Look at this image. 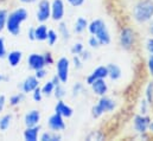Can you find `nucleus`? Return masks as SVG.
Returning <instances> with one entry per match:
<instances>
[{
    "label": "nucleus",
    "instance_id": "nucleus-42",
    "mask_svg": "<svg viewBox=\"0 0 153 141\" xmlns=\"http://www.w3.org/2000/svg\"><path fill=\"white\" fill-rule=\"evenodd\" d=\"M78 56L82 58V61H83V62H87V61H89V59L91 58V53H90L88 50H85V49H84V50H83Z\"/></svg>",
    "mask_w": 153,
    "mask_h": 141
},
{
    "label": "nucleus",
    "instance_id": "nucleus-5",
    "mask_svg": "<svg viewBox=\"0 0 153 141\" xmlns=\"http://www.w3.org/2000/svg\"><path fill=\"white\" fill-rule=\"evenodd\" d=\"M115 108H116V102L112 97H109L107 95L100 96L97 102L91 107V116L94 119H99L106 113L114 111Z\"/></svg>",
    "mask_w": 153,
    "mask_h": 141
},
{
    "label": "nucleus",
    "instance_id": "nucleus-50",
    "mask_svg": "<svg viewBox=\"0 0 153 141\" xmlns=\"http://www.w3.org/2000/svg\"><path fill=\"white\" fill-rule=\"evenodd\" d=\"M51 82H52V83H53V85H55V87H56V85H58V84H61V83H62V82H61V79H59V78H58V77H57V75H55V76H53V77H52V79H51Z\"/></svg>",
    "mask_w": 153,
    "mask_h": 141
},
{
    "label": "nucleus",
    "instance_id": "nucleus-14",
    "mask_svg": "<svg viewBox=\"0 0 153 141\" xmlns=\"http://www.w3.org/2000/svg\"><path fill=\"white\" fill-rule=\"evenodd\" d=\"M27 64H29V68L32 69L33 71L46 67L45 61H44V56L40 53H31L27 57Z\"/></svg>",
    "mask_w": 153,
    "mask_h": 141
},
{
    "label": "nucleus",
    "instance_id": "nucleus-47",
    "mask_svg": "<svg viewBox=\"0 0 153 141\" xmlns=\"http://www.w3.org/2000/svg\"><path fill=\"white\" fill-rule=\"evenodd\" d=\"M27 37L30 40H36L35 39V27H30L27 31Z\"/></svg>",
    "mask_w": 153,
    "mask_h": 141
},
{
    "label": "nucleus",
    "instance_id": "nucleus-38",
    "mask_svg": "<svg viewBox=\"0 0 153 141\" xmlns=\"http://www.w3.org/2000/svg\"><path fill=\"white\" fill-rule=\"evenodd\" d=\"M31 94H32V99H33L35 102H40V101H42V99H43V93H42L40 87L36 88Z\"/></svg>",
    "mask_w": 153,
    "mask_h": 141
},
{
    "label": "nucleus",
    "instance_id": "nucleus-16",
    "mask_svg": "<svg viewBox=\"0 0 153 141\" xmlns=\"http://www.w3.org/2000/svg\"><path fill=\"white\" fill-rule=\"evenodd\" d=\"M39 122H40V113L37 109H32V110L27 111L24 116V123L26 127L38 126Z\"/></svg>",
    "mask_w": 153,
    "mask_h": 141
},
{
    "label": "nucleus",
    "instance_id": "nucleus-21",
    "mask_svg": "<svg viewBox=\"0 0 153 141\" xmlns=\"http://www.w3.org/2000/svg\"><path fill=\"white\" fill-rule=\"evenodd\" d=\"M88 24L89 22L84 18V17H78L74 24V32L79 35V33H83L87 29H88Z\"/></svg>",
    "mask_w": 153,
    "mask_h": 141
},
{
    "label": "nucleus",
    "instance_id": "nucleus-46",
    "mask_svg": "<svg viewBox=\"0 0 153 141\" xmlns=\"http://www.w3.org/2000/svg\"><path fill=\"white\" fill-rule=\"evenodd\" d=\"M5 106H6V97L5 95H0V113L4 110Z\"/></svg>",
    "mask_w": 153,
    "mask_h": 141
},
{
    "label": "nucleus",
    "instance_id": "nucleus-51",
    "mask_svg": "<svg viewBox=\"0 0 153 141\" xmlns=\"http://www.w3.org/2000/svg\"><path fill=\"white\" fill-rule=\"evenodd\" d=\"M19 1L23 4H35V2H38L39 0H19Z\"/></svg>",
    "mask_w": 153,
    "mask_h": 141
},
{
    "label": "nucleus",
    "instance_id": "nucleus-34",
    "mask_svg": "<svg viewBox=\"0 0 153 141\" xmlns=\"http://www.w3.org/2000/svg\"><path fill=\"white\" fill-rule=\"evenodd\" d=\"M83 50H84V45H83L81 42L75 43V44L71 46V49H70V51H71V53H73V55H79Z\"/></svg>",
    "mask_w": 153,
    "mask_h": 141
},
{
    "label": "nucleus",
    "instance_id": "nucleus-29",
    "mask_svg": "<svg viewBox=\"0 0 153 141\" xmlns=\"http://www.w3.org/2000/svg\"><path fill=\"white\" fill-rule=\"evenodd\" d=\"M65 95H67V90H65V88L63 87V83H61V84H58V85L55 87L53 96H55L57 100H63V99L65 97Z\"/></svg>",
    "mask_w": 153,
    "mask_h": 141
},
{
    "label": "nucleus",
    "instance_id": "nucleus-15",
    "mask_svg": "<svg viewBox=\"0 0 153 141\" xmlns=\"http://www.w3.org/2000/svg\"><path fill=\"white\" fill-rule=\"evenodd\" d=\"M55 113L62 115L64 119H69L74 115V109L69 105H67L63 100H57V103L55 106Z\"/></svg>",
    "mask_w": 153,
    "mask_h": 141
},
{
    "label": "nucleus",
    "instance_id": "nucleus-19",
    "mask_svg": "<svg viewBox=\"0 0 153 141\" xmlns=\"http://www.w3.org/2000/svg\"><path fill=\"white\" fill-rule=\"evenodd\" d=\"M107 70H108V78H111L112 81H117L122 76V70L117 64L114 63L107 64Z\"/></svg>",
    "mask_w": 153,
    "mask_h": 141
},
{
    "label": "nucleus",
    "instance_id": "nucleus-23",
    "mask_svg": "<svg viewBox=\"0 0 153 141\" xmlns=\"http://www.w3.org/2000/svg\"><path fill=\"white\" fill-rule=\"evenodd\" d=\"M40 141H61L62 140V135L58 132H53V131H49V132H44L40 138Z\"/></svg>",
    "mask_w": 153,
    "mask_h": 141
},
{
    "label": "nucleus",
    "instance_id": "nucleus-44",
    "mask_svg": "<svg viewBox=\"0 0 153 141\" xmlns=\"http://www.w3.org/2000/svg\"><path fill=\"white\" fill-rule=\"evenodd\" d=\"M35 76L38 78L39 81L43 79V78L46 76V70H45V68H42V69H38V70L35 71Z\"/></svg>",
    "mask_w": 153,
    "mask_h": 141
},
{
    "label": "nucleus",
    "instance_id": "nucleus-8",
    "mask_svg": "<svg viewBox=\"0 0 153 141\" xmlns=\"http://www.w3.org/2000/svg\"><path fill=\"white\" fill-rule=\"evenodd\" d=\"M36 18L39 23H45L51 19V2L49 0H39Z\"/></svg>",
    "mask_w": 153,
    "mask_h": 141
},
{
    "label": "nucleus",
    "instance_id": "nucleus-24",
    "mask_svg": "<svg viewBox=\"0 0 153 141\" xmlns=\"http://www.w3.org/2000/svg\"><path fill=\"white\" fill-rule=\"evenodd\" d=\"M145 99L150 103V106L153 108V78L147 82L145 87Z\"/></svg>",
    "mask_w": 153,
    "mask_h": 141
},
{
    "label": "nucleus",
    "instance_id": "nucleus-6",
    "mask_svg": "<svg viewBox=\"0 0 153 141\" xmlns=\"http://www.w3.org/2000/svg\"><path fill=\"white\" fill-rule=\"evenodd\" d=\"M151 121H152V119H151V116H150L149 114H147V115L137 114V115H134V117H133V129H134L138 134L146 133V132H149Z\"/></svg>",
    "mask_w": 153,
    "mask_h": 141
},
{
    "label": "nucleus",
    "instance_id": "nucleus-4",
    "mask_svg": "<svg viewBox=\"0 0 153 141\" xmlns=\"http://www.w3.org/2000/svg\"><path fill=\"white\" fill-rule=\"evenodd\" d=\"M138 33L134 27L123 25L119 31V45L125 51H133L137 46Z\"/></svg>",
    "mask_w": 153,
    "mask_h": 141
},
{
    "label": "nucleus",
    "instance_id": "nucleus-20",
    "mask_svg": "<svg viewBox=\"0 0 153 141\" xmlns=\"http://www.w3.org/2000/svg\"><path fill=\"white\" fill-rule=\"evenodd\" d=\"M48 26L44 23H40V25H38L37 27H35V39L38 42H44L46 40L48 37Z\"/></svg>",
    "mask_w": 153,
    "mask_h": 141
},
{
    "label": "nucleus",
    "instance_id": "nucleus-1",
    "mask_svg": "<svg viewBox=\"0 0 153 141\" xmlns=\"http://www.w3.org/2000/svg\"><path fill=\"white\" fill-rule=\"evenodd\" d=\"M132 16L137 24H147L153 18V0H138L133 6Z\"/></svg>",
    "mask_w": 153,
    "mask_h": 141
},
{
    "label": "nucleus",
    "instance_id": "nucleus-25",
    "mask_svg": "<svg viewBox=\"0 0 153 141\" xmlns=\"http://www.w3.org/2000/svg\"><path fill=\"white\" fill-rule=\"evenodd\" d=\"M11 122H12V114H5L0 117V131L1 132H5L10 128L11 126Z\"/></svg>",
    "mask_w": 153,
    "mask_h": 141
},
{
    "label": "nucleus",
    "instance_id": "nucleus-43",
    "mask_svg": "<svg viewBox=\"0 0 153 141\" xmlns=\"http://www.w3.org/2000/svg\"><path fill=\"white\" fill-rule=\"evenodd\" d=\"M67 2H68L71 7H81V6L85 2V0H67Z\"/></svg>",
    "mask_w": 153,
    "mask_h": 141
},
{
    "label": "nucleus",
    "instance_id": "nucleus-36",
    "mask_svg": "<svg viewBox=\"0 0 153 141\" xmlns=\"http://www.w3.org/2000/svg\"><path fill=\"white\" fill-rule=\"evenodd\" d=\"M73 65L76 70H81L83 68V61L78 55H74L73 56Z\"/></svg>",
    "mask_w": 153,
    "mask_h": 141
},
{
    "label": "nucleus",
    "instance_id": "nucleus-22",
    "mask_svg": "<svg viewBox=\"0 0 153 141\" xmlns=\"http://www.w3.org/2000/svg\"><path fill=\"white\" fill-rule=\"evenodd\" d=\"M106 139H107V135L101 129H94V131H91L85 137V140L87 141H103L106 140Z\"/></svg>",
    "mask_w": 153,
    "mask_h": 141
},
{
    "label": "nucleus",
    "instance_id": "nucleus-2",
    "mask_svg": "<svg viewBox=\"0 0 153 141\" xmlns=\"http://www.w3.org/2000/svg\"><path fill=\"white\" fill-rule=\"evenodd\" d=\"M27 19V11L23 7L16 8L7 16L6 30L12 36H18L22 31V24Z\"/></svg>",
    "mask_w": 153,
    "mask_h": 141
},
{
    "label": "nucleus",
    "instance_id": "nucleus-33",
    "mask_svg": "<svg viewBox=\"0 0 153 141\" xmlns=\"http://www.w3.org/2000/svg\"><path fill=\"white\" fill-rule=\"evenodd\" d=\"M150 109L151 106L150 103L146 101V99H141L140 100V103H139V114H143V115H147L150 113Z\"/></svg>",
    "mask_w": 153,
    "mask_h": 141
},
{
    "label": "nucleus",
    "instance_id": "nucleus-18",
    "mask_svg": "<svg viewBox=\"0 0 153 141\" xmlns=\"http://www.w3.org/2000/svg\"><path fill=\"white\" fill-rule=\"evenodd\" d=\"M39 132H40V126H33V127H26L23 137L25 141H37L39 137Z\"/></svg>",
    "mask_w": 153,
    "mask_h": 141
},
{
    "label": "nucleus",
    "instance_id": "nucleus-48",
    "mask_svg": "<svg viewBox=\"0 0 153 141\" xmlns=\"http://www.w3.org/2000/svg\"><path fill=\"white\" fill-rule=\"evenodd\" d=\"M10 81V77L6 73H0V83H6Z\"/></svg>",
    "mask_w": 153,
    "mask_h": 141
},
{
    "label": "nucleus",
    "instance_id": "nucleus-32",
    "mask_svg": "<svg viewBox=\"0 0 153 141\" xmlns=\"http://www.w3.org/2000/svg\"><path fill=\"white\" fill-rule=\"evenodd\" d=\"M58 37H59V35H58L55 30H49V31H48V37H46L48 44H49L50 46H53V45L57 43Z\"/></svg>",
    "mask_w": 153,
    "mask_h": 141
},
{
    "label": "nucleus",
    "instance_id": "nucleus-7",
    "mask_svg": "<svg viewBox=\"0 0 153 141\" xmlns=\"http://www.w3.org/2000/svg\"><path fill=\"white\" fill-rule=\"evenodd\" d=\"M70 72V61L67 57H61L56 62V75L62 83H67Z\"/></svg>",
    "mask_w": 153,
    "mask_h": 141
},
{
    "label": "nucleus",
    "instance_id": "nucleus-35",
    "mask_svg": "<svg viewBox=\"0 0 153 141\" xmlns=\"http://www.w3.org/2000/svg\"><path fill=\"white\" fill-rule=\"evenodd\" d=\"M88 45L91 47V49H99L101 46V43L99 42V39L95 37V36H90L89 39H88Z\"/></svg>",
    "mask_w": 153,
    "mask_h": 141
},
{
    "label": "nucleus",
    "instance_id": "nucleus-3",
    "mask_svg": "<svg viewBox=\"0 0 153 141\" xmlns=\"http://www.w3.org/2000/svg\"><path fill=\"white\" fill-rule=\"evenodd\" d=\"M87 30L90 35L95 36L99 39L101 45H109L111 44L112 37H111V33L108 31L106 23L102 19H94V20L89 22Z\"/></svg>",
    "mask_w": 153,
    "mask_h": 141
},
{
    "label": "nucleus",
    "instance_id": "nucleus-49",
    "mask_svg": "<svg viewBox=\"0 0 153 141\" xmlns=\"http://www.w3.org/2000/svg\"><path fill=\"white\" fill-rule=\"evenodd\" d=\"M147 24H149V26H147V31H149L150 36H152L153 37V18L147 23Z\"/></svg>",
    "mask_w": 153,
    "mask_h": 141
},
{
    "label": "nucleus",
    "instance_id": "nucleus-40",
    "mask_svg": "<svg viewBox=\"0 0 153 141\" xmlns=\"http://www.w3.org/2000/svg\"><path fill=\"white\" fill-rule=\"evenodd\" d=\"M43 56H44V61H45L46 65H52L55 63V59H53V56L51 52H45Z\"/></svg>",
    "mask_w": 153,
    "mask_h": 141
},
{
    "label": "nucleus",
    "instance_id": "nucleus-9",
    "mask_svg": "<svg viewBox=\"0 0 153 141\" xmlns=\"http://www.w3.org/2000/svg\"><path fill=\"white\" fill-rule=\"evenodd\" d=\"M65 16V4L63 0L51 1V19L53 22H62Z\"/></svg>",
    "mask_w": 153,
    "mask_h": 141
},
{
    "label": "nucleus",
    "instance_id": "nucleus-28",
    "mask_svg": "<svg viewBox=\"0 0 153 141\" xmlns=\"http://www.w3.org/2000/svg\"><path fill=\"white\" fill-rule=\"evenodd\" d=\"M25 99V94L22 91V93H18V94H14L10 97V106L11 107H17L19 106Z\"/></svg>",
    "mask_w": 153,
    "mask_h": 141
},
{
    "label": "nucleus",
    "instance_id": "nucleus-45",
    "mask_svg": "<svg viewBox=\"0 0 153 141\" xmlns=\"http://www.w3.org/2000/svg\"><path fill=\"white\" fill-rule=\"evenodd\" d=\"M151 138H152V135H151V133H150V132H146V133H141V134H139V139H140V140L147 141V140H150Z\"/></svg>",
    "mask_w": 153,
    "mask_h": 141
},
{
    "label": "nucleus",
    "instance_id": "nucleus-37",
    "mask_svg": "<svg viewBox=\"0 0 153 141\" xmlns=\"http://www.w3.org/2000/svg\"><path fill=\"white\" fill-rule=\"evenodd\" d=\"M146 69H147L150 77L153 78V55H149V57L146 59Z\"/></svg>",
    "mask_w": 153,
    "mask_h": 141
},
{
    "label": "nucleus",
    "instance_id": "nucleus-12",
    "mask_svg": "<svg viewBox=\"0 0 153 141\" xmlns=\"http://www.w3.org/2000/svg\"><path fill=\"white\" fill-rule=\"evenodd\" d=\"M100 78H108V70H107V65H100L97 68H95L91 71L87 78H85V83L88 85H90L95 79H100Z\"/></svg>",
    "mask_w": 153,
    "mask_h": 141
},
{
    "label": "nucleus",
    "instance_id": "nucleus-26",
    "mask_svg": "<svg viewBox=\"0 0 153 141\" xmlns=\"http://www.w3.org/2000/svg\"><path fill=\"white\" fill-rule=\"evenodd\" d=\"M58 35L61 36L64 40L70 39V30H69L68 25L64 22H59V24H58Z\"/></svg>",
    "mask_w": 153,
    "mask_h": 141
},
{
    "label": "nucleus",
    "instance_id": "nucleus-17",
    "mask_svg": "<svg viewBox=\"0 0 153 141\" xmlns=\"http://www.w3.org/2000/svg\"><path fill=\"white\" fill-rule=\"evenodd\" d=\"M6 58H7L8 64H10L12 68H16V67H18V65L20 64V62H22V59H23V52L19 51V50L10 51V52H7Z\"/></svg>",
    "mask_w": 153,
    "mask_h": 141
},
{
    "label": "nucleus",
    "instance_id": "nucleus-13",
    "mask_svg": "<svg viewBox=\"0 0 153 141\" xmlns=\"http://www.w3.org/2000/svg\"><path fill=\"white\" fill-rule=\"evenodd\" d=\"M39 87V79L35 76V75H31V76H27L23 83L20 84V89L24 94H29V93H32L36 88Z\"/></svg>",
    "mask_w": 153,
    "mask_h": 141
},
{
    "label": "nucleus",
    "instance_id": "nucleus-27",
    "mask_svg": "<svg viewBox=\"0 0 153 141\" xmlns=\"http://www.w3.org/2000/svg\"><path fill=\"white\" fill-rule=\"evenodd\" d=\"M40 89H42V93H43V96H51V95H53V90H55V85H53V83L51 82V81H48V82H45L42 87H40Z\"/></svg>",
    "mask_w": 153,
    "mask_h": 141
},
{
    "label": "nucleus",
    "instance_id": "nucleus-39",
    "mask_svg": "<svg viewBox=\"0 0 153 141\" xmlns=\"http://www.w3.org/2000/svg\"><path fill=\"white\" fill-rule=\"evenodd\" d=\"M7 55V51H6V45H5V39L2 37H0V59L5 58Z\"/></svg>",
    "mask_w": 153,
    "mask_h": 141
},
{
    "label": "nucleus",
    "instance_id": "nucleus-30",
    "mask_svg": "<svg viewBox=\"0 0 153 141\" xmlns=\"http://www.w3.org/2000/svg\"><path fill=\"white\" fill-rule=\"evenodd\" d=\"M83 91H84V84H83L82 82H76V83H74V85L71 87V95H73V97L79 96Z\"/></svg>",
    "mask_w": 153,
    "mask_h": 141
},
{
    "label": "nucleus",
    "instance_id": "nucleus-52",
    "mask_svg": "<svg viewBox=\"0 0 153 141\" xmlns=\"http://www.w3.org/2000/svg\"><path fill=\"white\" fill-rule=\"evenodd\" d=\"M149 132L151 133V135H152V138H153V120L151 121V123H150V128H149Z\"/></svg>",
    "mask_w": 153,
    "mask_h": 141
},
{
    "label": "nucleus",
    "instance_id": "nucleus-41",
    "mask_svg": "<svg viewBox=\"0 0 153 141\" xmlns=\"http://www.w3.org/2000/svg\"><path fill=\"white\" fill-rule=\"evenodd\" d=\"M145 47L149 52V55H153V37L151 36L150 38H147L146 43H145Z\"/></svg>",
    "mask_w": 153,
    "mask_h": 141
},
{
    "label": "nucleus",
    "instance_id": "nucleus-11",
    "mask_svg": "<svg viewBox=\"0 0 153 141\" xmlns=\"http://www.w3.org/2000/svg\"><path fill=\"white\" fill-rule=\"evenodd\" d=\"M90 88H91V91L94 95L96 96H105L107 95L108 90H109V87H108V83L106 82L105 78H100V79H95L91 84H90Z\"/></svg>",
    "mask_w": 153,
    "mask_h": 141
},
{
    "label": "nucleus",
    "instance_id": "nucleus-10",
    "mask_svg": "<svg viewBox=\"0 0 153 141\" xmlns=\"http://www.w3.org/2000/svg\"><path fill=\"white\" fill-rule=\"evenodd\" d=\"M65 119L62 116V115H59V114H57V113H53L50 117H49V120H48V126H49V128H50V131H53V132H63L64 129H65V127H67V123H65V121H64Z\"/></svg>",
    "mask_w": 153,
    "mask_h": 141
},
{
    "label": "nucleus",
    "instance_id": "nucleus-31",
    "mask_svg": "<svg viewBox=\"0 0 153 141\" xmlns=\"http://www.w3.org/2000/svg\"><path fill=\"white\" fill-rule=\"evenodd\" d=\"M7 16H8V11L6 8H0V32H2L6 29Z\"/></svg>",
    "mask_w": 153,
    "mask_h": 141
}]
</instances>
